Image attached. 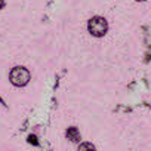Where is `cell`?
<instances>
[{
	"instance_id": "2",
	"label": "cell",
	"mask_w": 151,
	"mask_h": 151,
	"mask_svg": "<svg viewBox=\"0 0 151 151\" xmlns=\"http://www.w3.org/2000/svg\"><path fill=\"white\" fill-rule=\"evenodd\" d=\"M9 77H11V82L15 85V86H24L28 83L30 80V73L28 70L22 68V67H15L11 74H9Z\"/></svg>"
},
{
	"instance_id": "4",
	"label": "cell",
	"mask_w": 151,
	"mask_h": 151,
	"mask_svg": "<svg viewBox=\"0 0 151 151\" xmlns=\"http://www.w3.org/2000/svg\"><path fill=\"white\" fill-rule=\"evenodd\" d=\"M80 150H93V145L92 144H82Z\"/></svg>"
},
{
	"instance_id": "3",
	"label": "cell",
	"mask_w": 151,
	"mask_h": 151,
	"mask_svg": "<svg viewBox=\"0 0 151 151\" xmlns=\"http://www.w3.org/2000/svg\"><path fill=\"white\" fill-rule=\"evenodd\" d=\"M67 138L71 139L73 142H77V141L80 139V135H79L77 127H70V129L67 130Z\"/></svg>"
},
{
	"instance_id": "5",
	"label": "cell",
	"mask_w": 151,
	"mask_h": 151,
	"mask_svg": "<svg viewBox=\"0 0 151 151\" xmlns=\"http://www.w3.org/2000/svg\"><path fill=\"white\" fill-rule=\"evenodd\" d=\"M28 141H30V142H34V144H37V141H36V136H30V138H28Z\"/></svg>"
},
{
	"instance_id": "6",
	"label": "cell",
	"mask_w": 151,
	"mask_h": 151,
	"mask_svg": "<svg viewBox=\"0 0 151 151\" xmlns=\"http://www.w3.org/2000/svg\"><path fill=\"white\" fill-rule=\"evenodd\" d=\"M5 8V0H0V9Z\"/></svg>"
},
{
	"instance_id": "1",
	"label": "cell",
	"mask_w": 151,
	"mask_h": 151,
	"mask_svg": "<svg viewBox=\"0 0 151 151\" xmlns=\"http://www.w3.org/2000/svg\"><path fill=\"white\" fill-rule=\"evenodd\" d=\"M88 28H89V31H91L95 37H102V36L107 33V30H108V24H107V21H105L104 18L95 17V18H92V19L89 21Z\"/></svg>"
}]
</instances>
